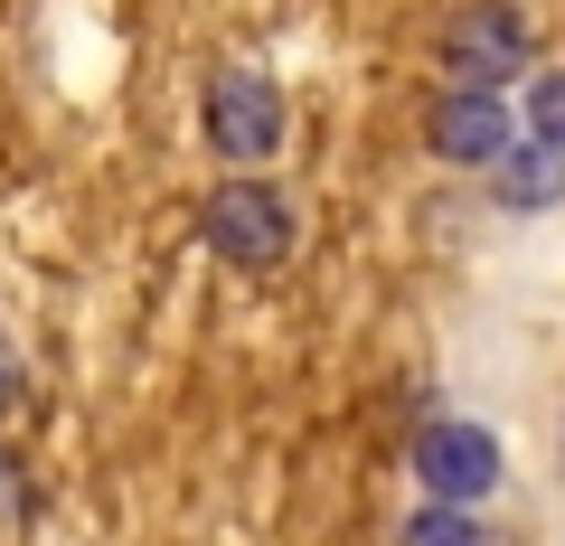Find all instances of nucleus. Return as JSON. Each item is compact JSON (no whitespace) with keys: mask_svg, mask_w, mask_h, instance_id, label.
Masks as SVG:
<instances>
[{"mask_svg":"<svg viewBox=\"0 0 565 546\" xmlns=\"http://www.w3.org/2000/svg\"><path fill=\"white\" fill-rule=\"evenodd\" d=\"M509 142H519V104L500 85H444L434 114H424V151L444 170H490Z\"/></svg>","mask_w":565,"mask_h":546,"instance_id":"5","label":"nucleus"},{"mask_svg":"<svg viewBox=\"0 0 565 546\" xmlns=\"http://www.w3.org/2000/svg\"><path fill=\"white\" fill-rule=\"evenodd\" d=\"M519 132L565 151V66H537V76L519 85Z\"/></svg>","mask_w":565,"mask_h":546,"instance_id":"7","label":"nucleus"},{"mask_svg":"<svg viewBox=\"0 0 565 546\" xmlns=\"http://www.w3.org/2000/svg\"><path fill=\"white\" fill-rule=\"evenodd\" d=\"M199 236L217 264H236V274H264V264L292 255V236H302V217H292V199H282L264 170H236L226 189H207L199 207Z\"/></svg>","mask_w":565,"mask_h":546,"instance_id":"1","label":"nucleus"},{"mask_svg":"<svg viewBox=\"0 0 565 546\" xmlns=\"http://www.w3.org/2000/svg\"><path fill=\"white\" fill-rule=\"evenodd\" d=\"M527 47H537V29H527L519 0H462L444 20V76L509 95V76H527Z\"/></svg>","mask_w":565,"mask_h":546,"instance_id":"4","label":"nucleus"},{"mask_svg":"<svg viewBox=\"0 0 565 546\" xmlns=\"http://www.w3.org/2000/svg\"><path fill=\"white\" fill-rule=\"evenodd\" d=\"M10 396H20V377H10V349H0V405H10Z\"/></svg>","mask_w":565,"mask_h":546,"instance_id":"10","label":"nucleus"},{"mask_svg":"<svg viewBox=\"0 0 565 546\" xmlns=\"http://www.w3.org/2000/svg\"><path fill=\"white\" fill-rule=\"evenodd\" d=\"M282 85L274 76H255V66H226V76H207V95H199V142L217 151L226 170H264L282 151Z\"/></svg>","mask_w":565,"mask_h":546,"instance_id":"2","label":"nucleus"},{"mask_svg":"<svg viewBox=\"0 0 565 546\" xmlns=\"http://www.w3.org/2000/svg\"><path fill=\"white\" fill-rule=\"evenodd\" d=\"M481 180H490V207H500V217H546V207L565 199V151H556V142H527V132H519V142H509L500 161L481 170Z\"/></svg>","mask_w":565,"mask_h":546,"instance_id":"6","label":"nucleus"},{"mask_svg":"<svg viewBox=\"0 0 565 546\" xmlns=\"http://www.w3.org/2000/svg\"><path fill=\"white\" fill-rule=\"evenodd\" d=\"M20 500V462H10V452H0V508Z\"/></svg>","mask_w":565,"mask_h":546,"instance_id":"9","label":"nucleus"},{"mask_svg":"<svg viewBox=\"0 0 565 546\" xmlns=\"http://www.w3.org/2000/svg\"><path fill=\"white\" fill-rule=\"evenodd\" d=\"M396 546H481L471 537V508H444V500H424L415 518H405V537Z\"/></svg>","mask_w":565,"mask_h":546,"instance_id":"8","label":"nucleus"},{"mask_svg":"<svg viewBox=\"0 0 565 546\" xmlns=\"http://www.w3.org/2000/svg\"><path fill=\"white\" fill-rule=\"evenodd\" d=\"M500 471H509L500 433L471 425V415H434V425L415 433V490H424V500H444V508L500 500Z\"/></svg>","mask_w":565,"mask_h":546,"instance_id":"3","label":"nucleus"}]
</instances>
